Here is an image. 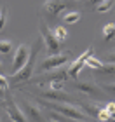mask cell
<instances>
[{
	"label": "cell",
	"mask_w": 115,
	"mask_h": 122,
	"mask_svg": "<svg viewBox=\"0 0 115 122\" xmlns=\"http://www.w3.org/2000/svg\"><path fill=\"white\" fill-rule=\"evenodd\" d=\"M42 38H38V40L33 44V46L30 47V56H28V61L25 63V66L21 68L19 71H16V73H12L10 77H12V80H14V84H21V82H25V80H28L30 79V75H31V71H33V65H35V59L38 56V51H40V47H42Z\"/></svg>",
	"instance_id": "cell-1"
},
{
	"label": "cell",
	"mask_w": 115,
	"mask_h": 122,
	"mask_svg": "<svg viewBox=\"0 0 115 122\" xmlns=\"http://www.w3.org/2000/svg\"><path fill=\"white\" fill-rule=\"evenodd\" d=\"M45 105H47L49 108L56 110L58 113L65 115L66 119H72V120H84V122L87 120V115L82 113L79 108L72 107V105H66V103H51V101H45Z\"/></svg>",
	"instance_id": "cell-2"
},
{
	"label": "cell",
	"mask_w": 115,
	"mask_h": 122,
	"mask_svg": "<svg viewBox=\"0 0 115 122\" xmlns=\"http://www.w3.org/2000/svg\"><path fill=\"white\" fill-rule=\"evenodd\" d=\"M38 26H40V35H42L40 38H42V42L45 44V49H47L49 56H52V54H59V47H61V44L52 37V33H51V30L47 28V25L40 21V25H38Z\"/></svg>",
	"instance_id": "cell-3"
},
{
	"label": "cell",
	"mask_w": 115,
	"mask_h": 122,
	"mask_svg": "<svg viewBox=\"0 0 115 122\" xmlns=\"http://www.w3.org/2000/svg\"><path fill=\"white\" fill-rule=\"evenodd\" d=\"M70 59V52H59V54H52L42 61L40 65V70L42 71H51V70H56V68H61V66Z\"/></svg>",
	"instance_id": "cell-4"
},
{
	"label": "cell",
	"mask_w": 115,
	"mask_h": 122,
	"mask_svg": "<svg viewBox=\"0 0 115 122\" xmlns=\"http://www.w3.org/2000/svg\"><path fill=\"white\" fill-rule=\"evenodd\" d=\"M91 56H94V49H92V47H87L85 51L68 66L66 70H68V77H70V79H77V77H79V73L82 71V68L85 66V59L91 58Z\"/></svg>",
	"instance_id": "cell-5"
},
{
	"label": "cell",
	"mask_w": 115,
	"mask_h": 122,
	"mask_svg": "<svg viewBox=\"0 0 115 122\" xmlns=\"http://www.w3.org/2000/svg\"><path fill=\"white\" fill-rule=\"evenodd\" d=\"M28 56H30V47L26 44H19L18 49L14 52V61H12V73L19 71L21 68L25 66V63L28 61Z\"/></svg>",
	"instance_id": "cell-6"
},
{
	"label": "cell",
	"mask_w": 115,
	"mask_h": 122,
	"mask_svg": "<svg viewBox=\"0 0 115 122\" xmlns=\"http://www.w3.org/2000/svg\"><path fill=\"white\" fill-rule=\"evenodd\" d=\"M66 9V2L65 0H45L44 2V12L47 16H59Z\"/></svg>",
	"instance_id": "cell-7"
},
{
	"label": "cell",
	"mask_w": 115,
	"mask_h": 122,
	"mask_svg": "<svg viewBox=\"0 0 115 122\" xmlns=\"http://www.w3.org/2000/svg\"><path fill=\"white\" fill-rule=\"evenodd\" d=\"M75 87H77L80 92H84L85 96H89V98H98V96L101 94V89H100L98 86L87 84V82H77Z\"/></svg>",
	"instance_id": "cell-8"
},
{
	"label": "cell",
	"mask_w": 115,
	"mask_h": 122,
	"mask_svg": "<svg viewBox=\"0 0 115 122\" xmlns=\"http://www.w3.org/2000/svg\"><path fill=\"white\" fill-rule=\"evenodd\" d=\"M45 79L49 80V82H63L65 80H68L70 77H68V70L66 68H56L54 71H49V73L45 75Z\"/></svg>",
	"instance_id": "cell-9"
},
{
	"label": "cell",
	"mask_w": 115,
	"mask_h": 122,
	"mask_svg": "<svg viewBox=\"0 0 115 122\" xmlns=\"http://www.w3.org/2000/svg\"><path fill=\"white\" fill-rule=\"evenodd\" d=\"M7 113H9V119L12 122H26L25 113L21 112L19 107H18V105H14V103H10L7 107Z\"/></svg>",
	"instance_id": "cell-10"
},
{
	"label": "cell",
	"mask_w": 115,
	"mask_h": 122,
	"mask_svg": "<svg viewBox=\"0 0 115 122\" xmlns=\"http://www.w3.org/2000/svg\"><path fill=\"white\" fill-rule=\"evenodd\" d=\"M26 113L33 122H44V115L40 112V108L33 103H26Z\"/></svg>",
	"instance_id": "cell-11"
},
{
	"label": "cell",
	"mask_w": 115,
	"mask_h": 122,
	"mask_svg": "<svg viewBox=\"0 0 115 122\" xmlns=\"http://www.w3.org/2000/svg\"><path fill=\"white\" fill-rule=\"evenodd\" d=\"M44 98H49V99H56V103H61L65 99H68V94L63 92V91H52V89H47L42 92Z\"/></svg>",
	"instance_id": "cell-12"
},
{
	"label": "cell",
	"mask_w": 115,
	"mask_h": 122,
	"mask_svg": "<svg viewBox=\"0 0 115 122\" xmlns=\"http://www.w3.org/2000/svg\"><path fill=\"white\" fill-rule=\"evenodd\" d=\"M51 33H52V37L56 38V40H58L59 44H63V42L68 38V35H70L68 30L65 28V26H54V28L51 30Z\"/></svg>",
	"instance_id": "cell-13"
},
{
	"label": "cell",
	"mask_w": 115,
	"mask_h": 122,
	"mask_svg": "<svg viewBox=\"0 0 115 122\" xmlns=\"http://www.w3.org/2000/svg\"><path fill=\"white\" fill-rule=\"evenodd\" d=\"M82 108L85 110V113L87 115H91V117H94L98 120V113H100V110L103 107H100V105H94V103H89V101H84L82 103Z\"/></svg>",
	"instance_id": "cell-14"
},
{
	"label": "cell",
	"mask_w": 115,
	"mask_h": 122,
	"mask_svg": "<svg viewBox=\"0 0 115 122\" xmlns=\"http://www.w3.org/2000/svg\"><path fill=\"white\" fill-rule=\"evenodd\" d=\"M80 18H82V16H80L79 10H72V12H66L63 16V23L65 25H75V23L80 21Z\"/></svg>",
	"instance_id": "cell-15"
},
{
	"label": "cell",
	"mask_w": 115,
	"mask_h": 122,
	"mask_svg": "<svg viewBox=\"0 0 115 122\" xmlns=\"http://www.w3.org/2000/svg\"><path fill=\"white\" fill-rule=\"evenodd\" d=\"M103 37H105V42L115 40V23H106L103 26Z\"/></svg>",
	"instance_id": "cell-16"
},
{
	"label": "cell",
	"mask_w": 115,
	"mask_h": 122,
	"mask_svg": "<svg viewBox=\"0 0 115 122\" xmlns=\"http://www.w3.org/2000/svg\"><path fill=\"white\" fill-rule=\"evenodd\" d=\"M103 65H105V63H103L101 59L94 58V56H91V58L85 59V66H87V68H91V70H98V71H100L103 68Z\"/></svg>",
	"instance_id": "cell-17"
},
{
	"label": "cell",
	"mask_w": 115,
	"mask_h": 122,
	"mask_svg": "<svg viewBox=\"0 0 115 122\" xmlns=\"http://www.w3.org/2000/svg\"><path fill=\"white\" fill-rule=\"evenodd\" d=\"M115 7V0H103L100 5H96V10L98 12H108V10H112Z\"/></svg>",
	"instance_id": "cell-18"
},
{
	"label": "cell",
	"mask_w": 115,
	"mask_h": 122,
	"mask_svg": "<svg viewBox=\"0 0 115 122\" xmlns=\"http://www.w3.org/2000/svg\"><path fill=\"white\" fill-rule=\"evenodd\" d=\"M14 47L12 40H0V54H9Z\"/></svg>",
	"instance_id": "cell-19"
},
{
	"label": "cell",
	"mask_w": 115,
	"mask_h": 122,
	"mask_svg": "<svg viewBox=\"0 0 115 122\" xmlns=\"http://www.w3.org/2000/svg\"><path fill=\"white\" fill-rule=\"evenodd\" d=\"M5 23H7V9H5V7H0V31L4 30Z\"/></svg>",
	"instance_id": "cell-20"
},
{
	"label": "cell",
	"mask_w": 115,
	"mask_h": 122,
	"mask_svg": "<svg viewBox=\"0 0 115 122\" xmlns=\"http://www.w3.org/2000/svg\"><path fill=\"white\" fill-rule=\"evenodd\" d=\"M98 120L100 122H108V120H112V117H110V113H108L105 108H101L100 113H98Z\"/></svg>",
	"instance_id": "cell-21"
},
{
	"label": "cell",
	"mask_w": 115,
	"mask_h": 122,
	"mask_svg": "<svg viewBox=\"0 0 115 122\" xmlns=\"http://www.w3.org/2000/svg\"><path fill=\"white\" fill-rule=\"evenodd\" d=\"M101 73H115V65H112V63H105L103 65V68L100 70Z\"/></svg>",
	"instance_id": "cell-22"
},
{
	"label": "cell",
	"mask_w": 115,
	"mask_h": 122,
	"mask_svg": "<svg viewBox=\"0 0 115 122\" xmlns=\"http://www.w3.org/2000/svg\"><path fill=\"white\" fill-rule=\"evenodd\" d=\"M103 108H105L106 112L110 113V117L115 113V103H112V101H110V103H106V105H103Z\"/></svg>",
	"instance_id": "cell-23"
},
{
	"label": "cell",
	"mask_w": 115,
	"mask_h": 122,
	"mask_svg": "<svg viewBox=\"0 0 115 122\" xmlns=\"http://www.w3.org/2000/svg\"><path fill=\"white\" fill-rule=\"evenodd\" d=\"M0 87H2V89L5 91V89H7V87H9V80L7 79H5V77L2 75V73H0Z\"/></svg>",
	"instance_id": "cell-24"
},
{
	"label": "cell",
	"mask_w": 115,
	"mask_h": 122,
	"mask_svg": "<svg viewBox=\"0 0 115 122\" xmlns=\"http://www.w3.org/2000/svg\"><path fill=\"white\" fill-rule=\"evenodd\" d=\"M51 89L52 91H61L63 89V84H61V82H51Z\"/></svg>",
	"instance_id": "cell-25"
},
{
	"label": "cell",
	"mask_w": 115,
	"mask_h": 122,
	"mask_svg": "<svg viewBox=\"0 0 115 122\" xmlns=\"http://www.w3.org/2000/svg\"><path fill=\"white\" fill-rule=\"evenodd\" d=\"M106 63L115 65V51H112V52H108V54H106Z\"/></svg>",
	"instance_id": "cell-26"
},
{
	"label": "cell",
	"mask_w": 115,
	"mask_h": 122,
	"mask_svg": "<svg viewBox=\"0 0 115 122\" xmlns=\"http://www.w3.org/2000/svg\"><path fill=\"white\" fill-rule=\"evenodd\" d=\"M105 89L115 94V82H112V84H105Z\"/></svg>",
	"instance_id": "cell-27"
},
{
	"label": "cell",
	"mask_w": 115,
	"mask_h": 122,
	"mask_svg": "<svg viewBox=\"0 0 115 122\" xmlns=\"http://www.w3.org/2000/svg\"><path fill=\"white\" fill-rule=\"evenodd\" d=\"M103 2V0H87V4L91 5V7H94V5H100Z\"/></svg>",
	"instance_id": "cell-28"
},
{
	"label": "cell",
	"mask_w": 115,
	"mask_h": 122,
	"mask_svg": "<svg viewBox=\"0 0 115 122\" xmlns=\"http://www.w3.org/2000/svg\"><path fill=\"white\" fill-rule=\"evenodd\" d=\"M68 122H84V120H72V119H70Z\"/></svg>",
	"instance_id": "cell-29"
},
{
	"label": "cell",
	"mask_w": 115,
	"mask_h": 122,
	"mask_svg": "<svg viewBox=\"0 0 115 122\" xmlns=\"http://www.w3.org/2000/svg\"><path fill=\"white\" fill-rule=\"evenodd\" d=\"M0 71H2V61H0Z\"/></svg>",
	"instance_id": "cell-30"
},
{
	"label": "cell",
	"mask_w": 115,
	"mask_h": 122,
	"mask_svg": "<svg viewBox=\"0 0 115 122\" xmlns=\"http://www.w3.org/2000/svg\"><path fill=\"white\" fill-rule=\"evenodd\" d=\"M54 122H56V120H54Z\"/></svg>",
	"instance_id": "cell-31"
}]
</instances>
